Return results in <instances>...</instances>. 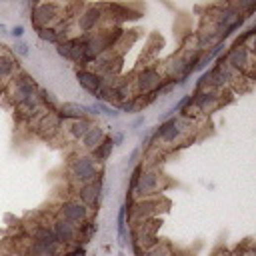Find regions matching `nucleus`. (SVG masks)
I'll return each mask as SVG.
<instances>
[{
    "label": "nucleus",
    "instance_id": "obj_30",
    "mask_svg": "<svg viewBox=\"0 0 256 256\" xmlns=\"http://www.w3.org/2000/svg\"><path fill=\"white\" fill-rule=\"evenodd\" d=\"M226 48H228V46H226V42H220V40H218V42L208 50V52H204V54H206V58H208L210 62H214L218 56H222V54L226 52Z\"/></svg>",
    "mask_w": 256,
    "mask_h": 256
},
{
    "label": "nucleus",
    "instance_id": "obj_35",
    "mask_svg": "<svg viewBox=\"0 0 256 256\" xmlns=\"http://www.w3.org/2000/svg\"><path fill=\"white\" fill-rule=\"evenodd\" d=\"M8 34H10L14 40H22V36H24V26H22V24H16V26H12Z\"/></svg>",
    "mask_w": 256,
    "mask_h": 256
},
{
    "label": "nucleus",
    "instance_id": "obj_33",
    "mask_svg": "<svg viewBox=\"0 0 256 256\" xmlns=\"http://www.w3.org/2000/svg\"><path fill=\"white\" fill-rule=\"evenodd\" d=\"M2 222H4L6 226H20V224H22V218H18V216L12 214V212H4Z\"/></svg>",
    "mask_w": 256,
    "mask_h": 256
},
{
    "label": "nucleus",
    "instance_id": "obj_28",
    "mask_svg": "<svg viewBox=\"0 0 256 256\" xmlns=\"http://www.w3.org/2000/svg\"><path fill=\"white\" fill-rule=\"evenodd\" d=\"M244 22H246V16H244V14H240V16H238V18H236V20H234V22H232V24H230V26H228L220 36H218V40H220V42H226L230 36H234V34H236V30H240V28H242V24H244Z\"/></svg>",
    "mask_w": 256,
    "mask_h": 256
},
{
    "label": "nucleus",
    "instance_id": "obj_13",
    "mask_svg": "<svg viewBox=\"0 0 256 256\" xmlns=\"http://www.w3.org/2000/svg\"><path fill=\"white\" fill-rule=\"evenodd\" d=\"M50 224V230H52L54 238L58 240V244H62L64 248H70V246H76L78 244V226L54 216L52 220L48 222Z\"/></svg>",
    "mask_w": 256,
    "mask_h": 256
},
{
    "label": "nucleus",
    "instance_id": "obj_17",
    "mask_svg": "<svg viewBox=\"0 0 256 256\" xmlns=\"http://www.w3.org/2000/svg\"><path fill=\"white\" fill-rule=\"evenodd\" d=\"M56 116L62 122H72V120H80L86 118V104H80V102H60V106L56 108Z\"/></svg>",
    "mask_w": 256,
    "mask_h": 256
},
{
    "label": "nucleus",
    "instance_id": "obj_23",
    "mask_svg": "<svg viewBox=\"0 0 256 256\" xmlns=\"http://www.w3.org/2000/svg\"><path fill=\"white\" fill-rule=\"evenodd\" d=\"M36 34H38V38H40L42 42H48V44H60L62 40H66V38H68V36H66L62 30H58L56 26L38 28V30H36Z\"/></svg>",
    "mask_w": 256,
    "mask_h": 256
},
{
    "label": "nucleus",
    "instance_id": "obj_29",
    "mask_svg": "<svg viewBox=\"0 0 256 256\" xmlns=\"http://www.w3.org/2000/svg\"><path fill=\"white\" fill-rule=\"evenodd\" d=\"M10 52H12V56H16V58H26V56L30 54V46H28L24 40H14V44L10 46Z\"/></svg>",
    "mask_w": 256,
    "mask_h": 256
},
{
    "label": "nucleus",
    "instance_id": "obj_15",
    "mask_svg": "<svg viewBox=\"0 0 256 256\" xmlns=\"http://www.w3.org/2000/svg\"><path fill=\"white\" fill-rule=\"evenodd\" d=\"M6 46L0 44V84H8L16 72H20V60L12 56L10 50H4Z\"/></svg>",
    "mask_w": 256,
    "mask_h": 256
},
{
    "label": "nucleus",
    "instance_id": "obj_7",
    "mask_svg": "<svg viewBox=\"0 0 256 256\" xmlns=\"http://www.w3.org/2000/svg\"><path fill=\"white\" fill-rule=\"evenodd\" d=\"M164 80L166 78H164V74L158 66L148 64V66H144L136 72V76L132 78V86H134V92L138 96H146L150 92H154L156 88H160Z\"/></svg>",
    "mask_w": 256,
    "mask_h": 256
},
{
    "label": "nucleus",
    "instance_id": "obj_36",
    "mask_svg": "<svg viewBox=\"0 0 256 256\" xmlns=\"http://www.w3.org/2000/svg\"><path fill=\"white\" fill-rule=\"evenodd\" d=\"M138 156H140V148H134L130 154H128V158H126V166H132V164H136L138 162Z\"/></svg>",
    "mask_w": 256,
    "mask_h": 256
},
{
    "label": "nucleus",
    "instance_id": "obj_14",
    "mask_svg": "<svg viewBox=\"0 0 256 256\" xmlns=\"http://www.w3.org/2000/svg\"><path fill=\"white\" fill-rule=\"evenodd\" d=\"M56 52L64 60L80 64L82 62V54H84V36H72V38L62 40L60 44H56Z\"/></svg>",
    "mask_w": 256,
    "mask_h": 256
},
{
    "label": "nucleus",
    "instance_id": "obj_19",
    "mask_svg": "<svg viewBox=\"0 0 256 256\" xmlns=\"http://www.w3.org/2000/svg\"><path fill=\"white\" fill-rule=\"evenodd\" d=\"M108 136V132H106V128L104 126H100V124H94L82 138H80V146L88 152V154H90V152L102 142V140H104Z\"/></svg>",
    "mask_w": 256,
    "mask_h": 256
},
{
    "label": "nucleus",
    "instance_id": "obj_5",
    "mask_svg": "<svg viewBox=\"0 0 256 256\" xmlns=\"http://www.w3.org/2000/svg\"><path fill=\"white\" fill-rule=\"evenodd\" d=\"M74 26L78 36L92 34L104 26V8L102 4H82L74 14Z\"/></svg>",
    "mask_w": 256,
    "mask_h": 256
},
{
    "label": "nucleus",
    "instance_id": "obj_21",
    "mask_svg": "<svg viewBox=\"0 0 256 256\" xmlns=\"http://www.w3.org/2000/svg\"><path fill=\"white\" fill-rule=\"evenodd\" d=\"M86 112H88V118H98V116H108L112 120H118L120 118V112L110 106V104H104V102H94V104H86Z\"/></svg>",
    "mask_w": 256,
    "mask_h": 256
},
{
    "label": "nucleus",
    "instance_id": "obj_12",
    "mask_svg": "<svg viewBox=\"0 0 256 256\" xmlns=\"http://www.w3.org/2000/svg\"><path fill=\"white\" fill-rule=\"evenodd\" d=\"M192 108L200 114H212L220 110V98L218 92L212 88H204V90H194L192 94Z\"/></svg>",
    "mask_w": 256,
    "mask_h": 256
},
{
    "label": "nucleus",
    "instance_id": "obj_25",
    "mask_svg": "<svg viewBox=\"0 0 256 256\" xmlns=\"http://www.w3.org/2000/svg\"><path fill=\"white\" fill-rule=\"evenodd\" d=\"M98 232V224L90 218V220H86L84 224H80L78 226V244H82V246H86L92 238H94V234Z\"/></svg>",
    "mask_w": 256,
    "mask_h": 256
},
{
    "label": "nucleus",
    "instance_id": "obj_32",
    "mask_svg": "<svg viewBox=\"0 0 256 256\" xmlns=\"http://www.w3.org/2000/svg\"><path fill=\"white\" fill-rule=\"evenodd\" d=\"M62 256H86V246H82V244L70 246V248H66V250H64V254H62Z\"/></svg>",
    "mask_w": 256,
    "mask_h": 256
},
{
    "label": "nucleus",
    "instance_id": "obj_6",
    "mask_svg": "<svg viewBox=\"0 0 256 256\" xmlns=\"http://www.w3.org/2000/svg\"><path fill=\"white\" fill-rule=\"evenodd\" d=\"M38 90H40L38 82H36L34 76L28 74L26 70L16 72V74L12 76V80L8 82V96H10V100H12L14 106H18V104H22L24 100L36 96Z\"/></svg>",
    "mask_w": 256,
    "mask_h": 256
},
{
    "label": "nucleus",
    "instance_id": "obj_8",
    "mask_svg": "<svg viewBox=\"0 0 256 256\" xmlns=\"http://www.w3.org/2000/svg\"><path fill=\"white\" fill-rule=\"evenodd\" d=\"M54 216H58V218L74 224V226H80V224H84L86 220L92 218V210L86 206V204H82L78 198H66V200L58 202Z\"/></svg>",
    "mask_w": 256,
    "mask_h": 256
},
{
    "label": "nucleus",
    "instance_id": "obj_38",
    "mask_svg": "<svg viewBox=\"0 0 256 256\" xmlns=\"http://www.w3.org/2000/svg\"><path fill=\"white\" fill-rule=\"evenodd\" d=\"M116 256H126V252H124V250H118V254H116Z\"/></svg>",
    "mask_w": 256,
    "mask_h": 256
},
{
    "label": "nucleus",
    "instance_id": "obj_16",
    "mask_svg": "<svg viewBox=\"0 0 256 256\" xmlns=\"http://www.w3.org/2000/svg\"><path fill=\"white\" fill-rule=\"evenodd\" d=\"M76 82H78L80 88L86 90L92 98L100 92L102 86H104V80H102V76L96 74L92 68H78V70H76Z\"/></svg>",
    "mask_w": 256,
    "mask_h": 256
},
{
    "label": "nucleus",
    "instance_id": "obj_10",
    "mask_svg": "<svg viewBox=\"0 0 256 256\" xmlns=\"http://www.w3.org/2000/svg\"><path fill=\"white\" fill-rule=\"evenodd\" d=\"M30 122H34V128H36L38 136L44 138V140H54L64 128V122L56 116V112H46V110H42Z\"/></svg>",
    "mask_w": 256,
    "mask_h": 256
},
{
    "label": "nucleus",
    "instance_id": "obj_24",
    "mask_svg": "<svg viewBox=\"0 0 256 256\" xmlns=\"http://www.w3.org/2000/svg\"><path fill=\"white\" fill-rule=\"evenodd\" d=\"M38 100H40V104H42V108L46 112H56V108L60 106V100L56 98V94L46 90V88L38 90Z\"/></svg>",
    "mask_w": 256,
    "mask_h": 256
},
{
    "label": "nucleus",
    "instance_id": "obj_37",
    "mask_svg": "<svg viewBox=\"0 0 256 256\" xmlns=\"http://www.w3.org/2000/svg\"><path fill=\"white\" fill-rule=\"evenodd\" d=\"M146 124V118H144V114H140V116H136L132 122H130V130H138L140 126H144Z\"/></svg>",
    "mask_w": 256,
    "mask_h": 256
},
{
    "label": "nucleus",
    "instance_id": "obj_20",
    "mask_svg": "<svg viewBox=\"0 0 256 256\" xmlns=\"http://www.w3.org/2000/svg\"><path fill=\"white\" fill-rule=\"evenodd\" d=\"M96 122H94V118H80V120H72V122H68L66 126H64V130H66V134H68V138L70 140H74V142H80V138L94 126Z\"/></svg>",
    "mask_w": 256,
    "mask_h": 256
},
{
    "label": "nucleus",
    "instance_id": "obj_1",
    "mask_svg": "<svg viewBox=\"0 0 256 256\" xmlns=\"http://www.w3.org/2000/svg\"><path fill=\"white\" fill-rule=\"evenodd\" d=\"M144 164V162H142ZM164 174L160 170V166H142V172L134 184L132 190V198L134 200H144V198H156L160 196V192L164 190Z\"/></svg>",
    "mask_w": 256,
    "mask_h": 256
},
{
    "label": "nucleus",
    "instance_id": "obj_3",
    "mask_svg": "<svg viewBox=\"0 0 256 256\" xmlns=\"http://www.w3.org/2000/svg\"><path fill=\"white\" fill-rule=\"evenodd\" d=\"M34 30L46 28V26H56L62 20H66V4L56 2H36L34 8L28 14Z\"/></svg>",
    "mask_w": 256,
    "mask_h": 256
},
{
    "label": "nucleus",
    "instance_id": "obj_22",
    "mask_svg": "<svg viewBox=\"0 0 256 256\" xmlns=\"http://www.w3.org/2000/svg\"><path fill=\"white\" fill-rule=\"evenodd\" d=\"M112 150H114V144H112L110 134H108L104 140H102V142H100V144L90 152V156L94 158V162H96V164H100V166H102V164H104V162L112 156Z\"/></svg>",
    "mask_w": 256,
    "mask_h": 256
},
{
    "label": "nucleus",
    "instance_id": "obj_27",
    "mask_svg": "<svg viewBox=\"0 0 256 256\" xmlns=\"http://www.w3.org/2000/svg\"><path fill=\"white\" fill-rule=\"evenodd\" d=\"M116 110L122 114H136L138 110H142V98L136 94V96H132V98H128V100H124L122 104H118L116 106Z\"/></svg>",
    "mask_w": 256,
    "mask_h": 256
},
{
    "label": "nucleus",
    "instance_id": "obj_2",
    "mask_svg": "<svg viewBox=\"0 0 256 256\" xmlns=\"http://www.w3.org/2000/svg\"><path fill=\"white\" fill-rule=\"evenodd\" d=\"M100 174H102V166L94 162V158L88 154V152L72 156L70 162H68V180L74 188L96 180Z\"/></svg>",
    "mask_w": 256,
    "mask_h": 256
},
{
    "label": "nucleus",
    "instance_id": "obj_9",
    "mask_svg": "<svg viewBox=\"0 0 256 256\" xmlns=\"http://www.w3.org/2000/svg\"><path fill=\"white\" fill-rule=\"evenodd\" d=\"M186 134L180 130L178 126V120L176 116L168 118V120H162L156 128H154V134H152V140H150V146H174L178 144ZM148 146V148H150ZM146 148V150H148Z\"/></svg>",
    "mask_w": 256,
    "mask_h": 256
},
{
    "label": "nucleus",
    "instance_id": "obj_31",
    "mask_svg": "<svg viewBox=\"0 0 256 256\" xmlns=\"http://www.w3.org/2000/svg\"><path fill=\"white\" fill-rule=\"evenodd\" d=\"M254 34H256V26H248L240 36H236V40H234V44H232V46H244V44H250V40L254 38Z\"/></svg>",
    "mask_w": 256,
    "mask_h": 256
},
{
    "label": "nucleus",
    "instance_id": "obj_11",
    "mask_svg": "<svg viewBox=\"0 0 256 256\" xmlns=\"http://www.w3.org/2000/svg\"><path fill=\"white\" fill-rule=\"evenodd\" d=\"M102 190H104V178H102V174H100L96 180L74 188V198H78L82 204H86L90 210H96L100 200H102Z\"/></svg>",
    "mask_w": 256,
    "mask_h": 256
},
{
    "label": "nucleus",
    "instance_id": "obj_4",
    "mask_svg": "<svg viewBox=\"0 0 256 256\" xmlns=\"http://www.w3.org/2000/svg\"><path fill=\"white\" fill-rule=\"evenodd\" d=\"M224 60L226 64L238 72L240 76H246V80L254 78V50H252V42L244 44V46H230L224 52Z\"/></svg>",
    "mask_w": 256,
    "mask_h": 256
},
{
    "label": "nucleus",
    "instance_id": "obj_26",
    "mask_svg": "<svg viewBox=\"0 0 256 256\" xmlns=\"http://www.w3.org/2000/svg\"><path fill=\"white\" fill-rule=\"evenodd\" d=\"M142 256H174V250L168 242H156V244H152L148 248H144Z\"/></svg>",
    "mask_w": 256,
    "mask_h": 256
},
{
    "label": "nucleus",
    "instance_id": "obj_18",
    "mask_svg": "<svg viewBox=\"0 0 256 256\" xmlns=\"http://www.w3.org/2000/svg\"><path fill=\"white\" fill-rule=\"evenodd\" d=\"M116 240H118V248L124 250L130 244V224L126 218V208L124 204L118 208V216H116Z\"/></svg>",
    "mask_w": 256,
    "mask_h": 256
},
{
    "label": "nucleus",
    "instance_id": "obj_34",
    "mask_svg": "<svg viewBox=\"0 0 256 256\" xmlns=\"http://www.w3.org/2000/svg\"><path fill=\"white\" fill-rule=\"evenodd\" d=\"M124 138H126V134H124L122 130H114V132L110 134V140H112L114 148H116V146H122V144H124Z\"/></svg>",
    "mask_w": 256,
    "mask_h": 256
}]
</instances>
